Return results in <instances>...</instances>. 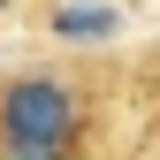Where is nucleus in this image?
<instances>
[{
    "label": "nucleus",
    "instance_id": "obj_1",
    "mask_svg": "<svg viewBox=\"0 0 160 160\" xmlns=\"http://www.w3.org/2000/svg\"><path fill=\"white\" fill-rule=\"evenodd\" d=\"M84 130H92V107L76 92V76L23 69L0 84V137H15V145H84Z\"/></svg>",
    "mask_w": 160,
    "mask_h": 160
},
{
    "label": "nucleus",
    "instance_id": "obj_3",
    "mask_svg": "<svg viewBox=\"0 0 160 160\" xmlns=\"http://www.w3.org/2000/svg\"><path fill=\"white\" fill-rule=\"evenodd\" d=\"M0 160H84V145H15V137H0Z\"/></svg>",
    "mask_w": 160,
    "mask_h": 160
},
{
    "label": "nucleus",
    "instance_id": "obj_2",
    "mask_svg": "<svg viewBox=\"0 0 160 160\" xmlns=\"http://www.w3.org/2000/svg\"><path fill=\"white\" fill-rule=\"evenodd\" d=\"M69 38H99V31H114V8H69V15H53Z\"/></svg>",
    "mask_w": 160,
    "mask_h": 160
}]
</instances>
